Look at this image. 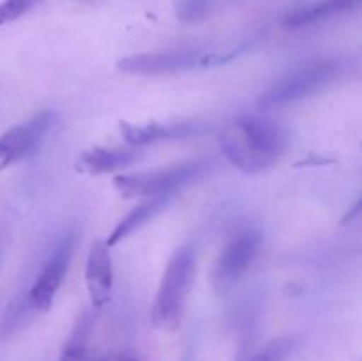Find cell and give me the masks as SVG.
<instances>
[{
	"mask_svg": "<svg viewBox=\"0 0 362 361\" xmlns=\"http://www.w3.org/2000/svg\"><path fill=\"white\" fill-rule=\"evenodd\" d=\"M214 166L216 163L209 158L187 159L156 170L122 173L115 177L113 186L124 198L170 197L175 191L209 176Z\"/></svg>",
	"mask_w": 362,
	"mask_h": 361,
	"instance_id": "3",
	"label": "cell"
},
{
	"mask_svg": "<svg viewBox=\"0 0 362 361\" xmlns=\"http://www.w3.org/2000/svg\"><path fill=\"white\" fill-rule=\"evenodd\" d=\"M197 253L191 244H182L173 251L159 282L152 303V324L163 331H173L180 326L194 282Z\"/></svg>",
	"mask_w": 362,
	"mask_h": 361,
	"instance_id": "2",
	"label": "cell"
},
{
	"mask_svg": "<svg viewBox=\"0 0 362 361\" xmlns=\"http://www.w3.org/2000/svg\"><path fill=\"white\" fill-rule=\"evenodd\" d=\"M204 52L200 50H179L165 53H138L124 57L117 62L119 71L133 76H159V74L180 73L202 67Z\"/></svg>",
	"mask_w": 362,
	"mask_h": 361,
	"instance_id": "8",
	"label": "cell"
},
{
	"mask_svg": "<svg viewBox=\"0 0 362 361\" xmlns=\"http://www.w3.org/2000/svg\"><path fill=\"white\" fill-rule=\"evenodd\" d=\"M219 147L232 166L246 176L267 172L278 163L286 147L281 126L267 117L240 115L219 133Z\"/></svg>",
	"mask_w": 362,
	"mask_h": 361,
	"instance_id": "1",
	"label": "cell"
},
{
	"mask_svg": "<svg viewBox=\"0 0 362 361\" xmlns=\"http://www.w3.org/2000/svg\"><path fill=\"white\" fill-rule=\"evenodd\" d=\"M30 306L27 303V297L21 299L16 297L11 304H7L6 311L2 315V321H0V335L9 336L23 324V321L27 319V315L30 314Z\"/></svg>",
	"mask_w": 362,
	"mask_h": 361,
	"instance_id": "17",
	"label": "cell"
},
{
	"mask_svg": "<svg viewBox=\"0 0 362 361\" xmlns=\"http://www.w3.org/2000/svg\"><path fill=\"white\" fill-rule=\"evenodd\" d=\"M140 158L134 149L122 147H92L81 152L74 161L76 172L85 176H103L124 170Z\"/></svg>",
	"mask_w": 362,
	"mask_h": 361,
	"instance_id": "11",
	"label": "cell"
},
{
	"mask_svg": "<svg viewBox=\"0 0 362 361\" xmlns=\"http://www.w3.org/2000/svg\"><path fill=\"white\" fill-rule=\"evenodd\" d=\"M262 248V234L246 229L235 234L221 250L212 268V285L219 294L228 292L251 269Z\"/></svg>",
	"mask_w": 362,
	"mask_h": 361,
	"instance_id": "5",
	"label": "cell"
},
{
	"mask_svg": "<svg viewBox=\"0 0 362 361\" xmlns=\"http://www.w3.org/2000/svg\"><path fill=\"white\" fill-rule=\"evenodd\" d=\"M85 285L94 308H103L112 299L113 264L110 246L105 239H95L85 264Z\"/></svg>",
	"mask_w": 362,
	"mask_h": 361,
	"instance_id": "10",
	"label": "cell"
},
{
	"mask_svg": "<svg viewBox=\"0 0 362 361\" xmlns=\"http://www.w3.org/2000/svg\"><path fill=\"white\" fill-rule=\"evenodd\" d=\"M92 329H94V314L90 310H83L78 315L69 336L64 342L60 350L59 361H81L87 353L88 342H90Z\"/></svg>",
	"mask_w": 362,
	"mask_h": 361,
	"instance_id": "14",
	"label": "cell"
},
{
	"mask_svg": "<svg viewBox=\"0 0 362 361\" xmlns=\"http://www.w3.org/2000/svg\"><path fill=\"white\" fill-rule=\"evenodd\" d=\"M296 349V338L293 336H279L271 340L265 347H262L257 354L247 361H288Z\"/></svg>",
	"mask_w": 362,
	"mask_h": 361,
	"instance_id": "16",
	"label": "cell"
},
{
	"mask_svg": "<svg viewBox=\"0 0 362 361\" xmlns=\"http://www.w3.org/2000/svg\"><path fill=\"white\" fill-rule=\"evenodd\" d=\"M74 244H76V236L71 232L66 234L53 248L49 257L46 258L41 273L25 296L32 311H46L52 308L57 292L62 287L64 276L69 271L74 255Z\"/></svg>",
	"mask_w": 362,
	"mask_h": 361,
	"instance_id": "6",
	"label": "cell"
},
{
	"mask_svg": "<svg viewBox=\"0 0 362 361\" xmlns=\"http://www.w3.org/2000/svg\"><path fill=\"white\" fill-rule=\"evenodd\" d=\"M95 361H106V360H103V357H101V360H95Z\"/></svg>",
	"mask_w": 362,
	"mask_h": 361,
	"instance_id": "20",
	"label": "cell"
},
{
	"mask_svg": "<svg viewBox=\"0 0 362 361\" xmlns=\"http://www.w3.org/2000/svg\"><path fill=\"white\" fill-rule=\"evenodd\" d=\"M120 361H138V360H136V357H122Z\"/></svg>",
	"mask_w": 362,
	"mask_h": 361,
	"instance_id": "19",
	"label": "cell"
},
{
	"mask_svg": "<svg viewBox=\"0 0 362 361\" xmlns=\"http://www.w3.org/2000/svg\"><path fill=\"white\" fill-rule=\"evenodd\" d=\"M221 0H177L175 14L182 23H202L218 11Z\"/></svg>",
	"mask_w": 362,
	"mask_h": 361,
	"instance_id": "15",
	"label": "cell"
},
{
	"mask_svg": "<svg viewBox=\"0 0 362 361\" xmlns=\"http://www.w3.org/2000/svg\"><path fill=\"white\" fill-rule=\"evenodd\" d=\"M343 71L345 62L341 59H320L308 62L306 66L290 71L271 88L262 92L257 99V106L260 110L283 108L313 98L315 94L324 92L336 80H339Z\"/></svg>",
	"mask_w": 362,
	"mask_h": 361,
	"instance_id": "4",
	"label": "cell"
},
{
	"mask_svg": "<svg viewBox=\"0 0 362 361\" xmlns=\"http://www.w3.org/2000/svg\"><path fill=\"white\" fill-rule=\"evenodd\" d=\"M39 0H2L0 2V27L25 16Z\"/></svg>",
	"mask_w": 362,
	"mask_h": 361,
	"instance_id": "18",
	"label": "cell"
},
{
	"mask_svg": "<svg viewBox=\"0 0 362 361\" xmlns=\"http://www.w3.org/2000/svg\"><path fill=\"white\" fill-rule=\"evenodd\" d=\"M361 0H318V2L304 4L290 11L285 18V25L290 28H303L320 21L331 20L338 14L349 13L359 6Z\"/></svg>",
	"mask_w": 362,
	"mask_h": 361,
	"instance_id": "12",
	"label": "cell"
},
{
	"mask_svg": "<svg viewBox=\"0 0 362 361\" xmlns=\"http://www.w3.org/2000/svg\"><path fill=\"white\" fill-rule=\"evenodd\" d=\"M120 133L131 147L163 144V142L189 140L211 133V126L205 122H120Z\"/></svg>",
	"mask_w": 362,
	"mask_h": 361,
	"instance_id": "9",
	"label": "cell"
},
{
	"mask_svg": "<svg viewBox=\"0 0 362 361\" xmlns=\"http://www.w3.org/2000/svg\"><path fill=\"white\" fill-rule=\"evenodd\" d=\"M55 119L57 113L53 110H42L32 119L16 124L0 134V172L34 154L53 127Z\"/></svg>",
	"mask_w": 362,
	"mask_h": 361,
	"instance_id": "7",
	"label": "cell"
},
{
	"mask_svg": "<svg viewBox=\"0 0 362 361\" xmlns=\"http://www.w3.org/2000/svg\"><path fill=\"white\" fill-rule=\"evenodd\" d=\"M168 198L170 197H152L147 198L145 202H141V204H138L134 209H131V212H127V214L117 223V227L112 230L108 239H106V244H108L110 248L115 246L120 241L127 239L131 234L140 230L145 223H148L152 218H156L159 212L165 211L166 204H168Z\"/></svg>",
	"mask_w": 362,
	"mask_h": 361,
	"instance_id": "13",
	"label": "cell"
}]
</instances>
